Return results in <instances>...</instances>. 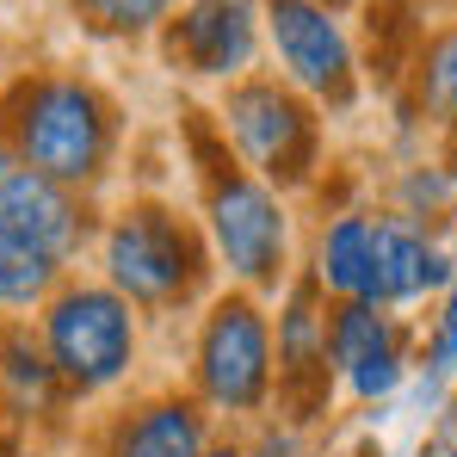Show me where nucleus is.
I'll return each mask as SVG.
<instances>
[{"instance_id":"obj_11","label":"nucleus","mask_w":457,"mask_h":457,"mask_svg":"<svg viewBox=\"0 0 457 457\" xmlns=\"http://www.w3.org/2000/svg\"><path fill=\"white\" fill-rule=\"evenodd\" d=\"M452 278L445 247H433L408 217H371V278H365V303L395 309L414 303L427 291H439Z\"/></svg>"},{"instance_id":"obj_17","label":"nucleus","mask_w":457,"mask_h":457,"mask_svg":"<svg viewBox=\"0 0 457 457\" xmlns=\"http://www.w3.org/2000/svg\"><path fill=\"white\" fill-rule=\"evenodd\" d=\"M69 6L99 37H154L173 19V0H69Z\"/></svg>"},{"instance_id":"obj_9","label":"nucleus","mask_w":457,"mask_h":457,"mask_svg":"<svg viewBox=\"0 0 457 457\" xmlns=\"http://www.w3.org/2000/svg\"><path fill=\"white\" fill-rule=\"evenodd\" d=\"M278 395L297 408V420L321 414L328 408V315H321V285L315 278H297L291 297H285V315H278Z\"/></svg>"},{"instance_id":"obj_16","label":"nucleus","mask_w":457,"mask_h":457,"mask_svg":"<svg viewBox=\"0 0 457 457\" xmlns=\"http://www.w3.org/2000/svg\"><path fill=\"white\" fill-rule=\"evenodd\" d=\"M56 260L44 247H31L19 228L0 217V303L6 309H31V303H50L56 291Z\"/></svg>"},{"instance_id":"obj_12","label":"nucleus","mask_w":457,"mask_h":457,"mask_svg":"<svg viewBox=\"0 0 457 457\" xmlns=\"http://www.w3.org/2000/svg\"><path fill=\"white\" fill-rule=\"evenodd\" d=\"M0 217L19 228L31 247H44L56 266L80 247V228H87L75 192L44 179V173H31V167H19L12 154H0Z\"/></svg>"},{"instance_id":"obj_8","label":"nucleus","mask_w":457,"mask_h":457,"mask_svg":"<svg viewBox=\"0 0 457 457\" xmlns=\"http://www.w3.org/2000/svg\"><path fill=\"white\" fill-rule=\"evenodd\" d=\"M260 31H266V0H186L167 19L161 44L179 75L235 87L260 56Z\"/></svg>"},{"instance_id":"obj_13","label":"nucleus","mask_w":457,"mask_h":457,"mask_svg":"<svg viewBox=\"0 0 457 457\" xmlns=\"http://www.w3.org/2000/svg\"><path fill=\"white\" fill-rule=\"evenodd\" d=\"M211 452V433H204V402L192 395H154L143 402L118 439H112V457H204Z\"/></svg>"},{"instance_id":"obj_10","label":"nucleus","mask_w":457,"mask_h":457,"mask_svg":"<svg viewBox=\"0 0 457 457\" xmlns=\"http://www.w3.org/2000/svg\"><path fill=\"white\" fill-rule=\"evenodd\" d=\"M328 365L346 378L359 402H378L402 383V334L378 303H340L328 315Z\"/></svg>"},{"instance_id":"obj_6","label":"nucleus","mask_w":457,"mask_h":457,"mask_svg":"<svg viewBox=\"0 0 457 457\" xmlns=\"http://www.w3.org/2000/svg\"><path fill=\"white\" fill-rule=\"evenodd\" d=\"M198 402L217 414H260L278 383V353H272V321L247 291L217 297L204 328H198Z\"/></svg>"},{"instance_id":"obj_20","label":"nucleus","mask_w":457,"mask_h":457,"mask_svg":"<svg viewBox=\"0 0 457 457\" xmlns=\"http://www.w3.org/2000/svg\"><path fill=\"white\" fill-rule=\"evenodd\" d=\"M247 457H303V445H297V433H278V427H266L260 433V445Z\"/></svg>"},{"instance_id":"obj_18","label":"nucleus","mask_w":457,"mask_h":457,"mask_svg":"<svg viewBox=\"0 0 457 457\" xmlns=\"http://www.w3.org/2000/svg\"><path fill=\"white\" fill-rule=\"evenodd\" d=\"M420 93H427V112L457 124V31L433 37L427 50V69H420Z\"/></svg>"},{"instance_id":"obj_21","label":"nucleus","mask_w":457,"mask_h":457,"mask_svg":"<svg viewBox=\"0 0 457 457\" xmlns=\"http://www.w3.org/2000/svg\"><path fill=\"white\" fill-rule=\"evenodd\" d=\"M204 457H247V452H241V445H228V439H217V445H211Z\"/></svg>"},{"instance_id":"obj_1","label":"nucleus","mask_w":457,"mask_h":457,"mask_svg":"<svg viewBox=\"0 0 457 457\" xmlns=\"http://www.w3.org/2000/svg\"><path fill=\"white\" fill-rule=\"evenodd\" d=\"M6 149L19 167L69 186V192L93 186L118 149V105L80 75L19 80L6 99Z\"/></svg>"},{"instance_id":"obj_2","label":"nucleus","mask_w":457,"mask_h":457,"mask_svg":"<svg viewBox=\"0 0 457 457\" xmlns=\"http://www.w3.org/2000/svg\"><path fill=\"white\" fill-rule=\"evenodd\" d=\"M204 223L211 247L247 291H278L291 272V217L278 204V192L247 173L235 154H204Z\"/></svg>"},{"instance_id":"obj_14","label":"nucleus","mask_w":457,"mask_h":457,"mask_svg":"<svg viewBox=\"0 0 457 457\" xmlns=\"http://www.w3.org/2000/svg\"><path fill=\"white\" fill-rule=\"evenodd\" d=\"M0 395L31 420V414H50L56 395H62V378L44 353V340H31L25 328H6L0 334Z\"/></svg>"},{"instance_id":"obj_19","label":"nucleus","mask_w":457,"mask_h":457,"mask_svg":"<svg viewBox=\"0 0 457 457\" xmlns=\"http://www.w3.org/2000/svg\"><path fill=\"white\" fill-rule=\"evenodd\" d=\"M427 365H433V371H452V365H457V291L445 297V315H439V328H433Z\"/></svg>"},{"instance_id":"obj_15","label":"nucleus","mask_w":457,"mask_h":457,"mask_svg":"<svg viewBox=\"0 0 457 457\" xmlns=\"http://www.w3.org/2000/svg\"><path fill=\"white\" fill-rule=\"evenodd\" d=\"M321 291H334L340 303H365V278H371V217H340L321 228L315 247V272Z\"/></svg>"},{"instance_id":"obj_7","label":"nucleus","mask_w":457,"mask_h":457,"mask_svg":"<svg viewBox=\"0 0 457 457\" xmlns=\"http://www.w3.org/2000/svg\"><path fill=\"white\" fill-rule=\"evenodd\" d=\"M266 44L278 56V80L297 87L315 105H334L346 112L353 93H359V62H353V44L340 31V19L315 0H266Z\"/></svg>"},{"instance_id":"obj_3","label":"nucleus","mask_w":457,"mask_h":457,"mask_svg":"<svg viewBox=\"0 0 457 457\" xmlns=\"http://www.w3.org/2000/svg\"><path fill=\"white\" fill-rule=\"evenodd\" d=\"M223 137L247 173H260L272 192L303 186L321 161V118L297 87L272 75H241L223 93Z\"/></svg>"},{"instance_id":"obj_23","label":"nucleus","mask_w":457,"mask_h":457,"mask_svg":"<svg viewBox=\"0 0 457 457\" xmlns=\"http://www.w3.org/2000/svg\"><path fill=\"white\" fill-rule=\"evenodd\" d=\"M0 420H6V414H0Z\"/></svg>"},{"instance_id":"obj_4","label":"nucleus","mask_w":457,"mask_h":457,"mask_svg":"<svg viewBox=\"0 0 457 457\" xmlns=\"http://www.w3.org/2000/svg\"><path fill=\"white\" fill-rule=\"evenodd\" d=\"M105 285L130 309L186 303L204 285V235L167 204H130L105 228Z\"/></svg>"},{"instance_id":"obj_22","label":"nucleus","mask_w":457,"mask_h":457,"mask_svg":"<svg viewBox=\"0 0 457 457\" xmlns=\"http://www.w3.org/2000/svg\"><path fill=\"white\" fill-rule=\"evenodd\" d=\"M315 6H328V12H340V6H353V0H315Z\"/></svg>"},{"instance_id":"obj_5","label":"nucleus","mask_w":457,"mask_h":457,"mask_svg":"<svg viewBox=\"0 0 457 457\" xmlns=\"http://www.w3.org/2000/svg\"><path fill=\"white\" fill-rule=\"evenodd\" d=\"M44 353L69 395H99L137 365V309L112 285H69L44 309Z\"/></svg>"}]
</instances>
